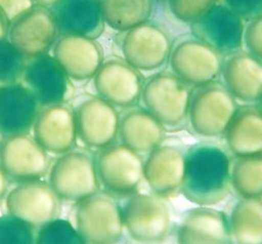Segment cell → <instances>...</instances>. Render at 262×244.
Here are the masks:
<instances>
[{
	"mask_svg": "<svg viewBox=\"0 0 262 244\" xmlns=\"http://www.w3.org/2000/svg\"><path fill=\"white\" fill-rule=\"evenodd\" d=\"M230 160L212 144H199L185 154L183 195L201 206L215 205L226 198L230 187Z\"/></svg>",
	"mask_w": 262,
	"mask_h": 244,
	"instance_id": "obj_1",
	"label": "cell"
},
{
	"mask_svg": "<svg viewBox=\"0 0 262 244\" xmlns=\"http://www.w3.org/2000/svg\"><path fill=\"white\" fill-rule=\"evenodd\" d=\"M74 227L83 243H116L124 231L122 208L114 196L98 191L76 202Z\"/></svg>",
	"mask_w": 262,
	"mask_h": 244,
	"instance_id": "obj_2",
	"label": "cell"
},
{
	"mask_svg": "<svg viewBox=\"0 0 262 244\" xmlns=\"http://www.w3.org/2000/svg\"><path fill=\"white\" fill-rule=\"evenodd\" d=\"M236 109V99L215 80L191 89L187 119L198 135L217 137L224 134Z\"/></svg>",
	"mask_w": 262,
	"mask_h": 244,
	"instance_id": "obj_3",
	"label": "cell"
},
{
	"mask_svg": "<svg viewBox=\"0 0 262 244\" xmlns=\"http://www.w3.org/2000/svg\"><path fill=\"white\" fill-rule=\"evenodd\" d=\"M48 184L60 201L78 202L99 190L94 156L82 149H72L54 160Z\"/></svg>",
	"mask_w": 262,
	"mask_h": 244,
	"instance_id": "obj_4",
	"label": "cell"
},
{
	"mask_svg": "<svg viewBox=\"0 0 262 244\" xmlns=\"http://www.w3.org/2000/svg\"><path fill=\"white\" fill-rule=\"evenodd\" d=\"M99 187L112 196H130L143 178V162L139 154L123 144L114 143L94 156Z\"/></svg>",
	"mask_w": 262,
	"mask_h": 244,
	"instance_id": "obj_5",
	"label": "cell"
},
{
	"mask_svg": "<svg viewBox=\"0 0 262 244\" xmlns=\"http://www.w3.org/2000/svg\"><path fill=\"white\" fill-rule=\"evenodd\" d=\"M168 62L175 76L195 87L218 78L223 55L191 34L180 37L172 44Z\"/></svg>",
	"mask_w": 262,
	"mask_h": 244,
	"instance_id": "obj_6",
	"label": "cell"
},
{
	"mask_svg": "<svg viewBox=\"0 0 262 244\" xmlns=\"http://www.w3.org/2000/svg\"><path fill=\"white\" fill-rule=\"evenodd\" d=\"M191 88L172 72L151 76L143 84L141 100L144 109L166 127H176L187 119Z\"/></svg>",
	"mask_w": 262,
	"mask_h": 244,
	"instance_id": "obj_7",
	"label": "cell"
},
{
	"mask_svg": "<svg viewBox=\"0 0 262 244\" xmlns=\"http://www.w3.org/2000/svg\"><path fill=\"white\" fill-rule=\"evenodd\" d=\"M71 107L77 138L84 146L99 150L115 141L120 122L116 107L98 95L89 94L78 95Z\"/></svg>",
	"mask_w": 262,
	"mask_h": 244,
	"instance_id": "obj_8",
	"label": "cell"
},
{
	"mask_svg": "<svg viewBox=\"0 0 262 244\" xmlns=\"http://www.w3.org/2000/svg\"><path fill=\"white\" fill-rule=\"evenodd\" d=\"M122 214L124 229L137 242H162L170 232V209L163 197L156 194L130 195Z\"/></svg>",
	"mask_w": 262,
	"mask_h": 244,
	"instance_id": "obj_9",
	"label": "cell"
},
{
	"mask_svg": "<svg viewBox=\"0 0 262 244\" xmlns=\"http://www.w3.org/2000/svg\"><path fill=\"white\" fill-rule=\"evenodd\" d=\"M172 40L167 30L150 19L124 32L123 58L139 72L156 71L168 62Z\"/></svg>",
	"mask_w": 262,
	"mask_h": 244,
	"instance_id": "obj_10",
	"label": "cell"
},
{
	"mask_svg": "<svg viewBox=\"0 0 262 244\" xmlns=\"http://www.w3.org/2000/svg\"><path fill=\"white\" fill-rule=\"evenodd\" d=\"M58 35L50 8L33 4L10 21L7 39L28 58L48 53Z\"/></svg>",
	"mask_w": 262,
	"mask_h": 244,
	"instance_id": "obj_11",
	"label": "cell"
},
{
	"mask_svg": "<svg viewBox=\"0 0 262 244\" xmlns=\"http://www.w3.org/2000/svg\"><path fill=\"white\" fill-rule=\"evenodd\" d=\"M19 82L41 107L67 103L75 91L72 79L49 53L28 57Z\"/></svg>",
	"mask_w": 262,
	"mask_h": 244,
	"instance_id": "obj_12",
	"label": "cell"
},
{
	"mask_svg": "<svg viewBox=\"0 0 262 244\" xmlns=\"http://www.w3.org/2000/svg\"><path fill=\"white\" fill-rule=\"evenodd\" d=\"M143 84L141 72L118 56L103 58L93 76L97 95L119 108L135 106L141 97Z\"/></svg>",
	"mask_w": 262,
	"mask_h": 244,
	"instance_id": "obj_13",
	"label": "cell"
},
{
	"mask_svg": "<svg viewBox=\"0 0 262 244\" xmlns=\"http://www.w3.org/2000/svg\"><path fill=\"white\" fill-rule=\"evenodd\" d=\"M59 201L48 182L34 179L17 182L7 194L5 206L7 213L38 229L57 216Z\"/></svg>",
	"mask_w": 262,
	"mask_h": 244,
	"instance_id": "obj_14",
	"label": "cell"
},
{
	"mask_svg": "<svg viewBox=\"0 0 262 244\" xmlns=\"http://www.w3.org/2000/svg\"><path fill=\"white\" fill-rule=\"evenodd\" d=\"M0 166L9 181L40 179L49 170L48 153L28 134L3 137Z\"/></svg>",
	"mask_w": 262,
	"mask_h": 244,
	"instance_id": "obj_15",
	"label": "cell"
},
{
	"mask_svg": "<svg viewBox=\"0 0 262 244\" xmlns=\"http://www.w3.org/2000/svg\"><path fill=\"white\" fill-rule=\"evenodd\" d=\"M244 29L245 22L221 0L190 24L191 34L223 56L242 49Z\"/></svg>",
	"mask_w": 262,
	"mask_h": 244,
	"instance_id": "obj_16",
	"label": "cell"
},
{
	"mask_svg": "<svg viewBox=\"0 0 262 244\" xmlns=\"http://www.w3.org/2000/svg\"><path fill=\"white\" fill-rule=\"evenodd\" d=\"M51 50L52 56L75 81L93 78L103 60L100 44L83 35H58Z\"/></svg>",
	"mask_w": 262,
	"mask_h": 244,
	"instance_id": "obj_17",
	"label": "cell"
},
{
	"mask_svg": "<svg viewBox=\"0 0 262 244\" xmlns=\"http://www.w3.org/2000/svg\"><path fill=\"white\" fill-rule=\"evenodd\" d=\"M32 129L33 137L47 153L60 155L76 145L74 113L66 103L41 107Z\"/></svg>",
	"mask_w": 262,
	"mask_h": 244,
	"instance_id": "obj_18",
	"label": "cell"
},
{
	"mask_svg": "<svg viewBox=\"0 0 262 244\" xmlns=\"http://www.w3.org/2000/svg\"><path fill=\"white\" fill-rule=\"evenodd\" d=\"M185 172V155L174 146L159 145L143 163V178L154 194L169 197L181 191Z\"/></svg>",
	"mask_w": 262,
	"mask_h": 244,
	"instance_id": "obj_19",
	"label": "cell"
},
{
	"mask_svg": "<svg viewBox=\"0 0 262 244\" xmlns=\"http://www.w3.org/2000/svg\"><path fill=\"white\" fill-rule=\"evenodd\" d=\"M224 56L220 73L224 86L237 100L258 101L262 95V60L242 49Z\"/></svg>",
	"mask_w": 262,
	"mask_h": 244,
	"instance_id": "obj_20",
	"label": "cell"
},
{
	"mask_svg": "<svg viewBox=\"0 0 262 244\" xmlns=\"http://www.w3.org/2000/svg\"><path fill=\"white\" fill-rule=\"evenodd\" d=\"M41 105L20 83L0 87V133L3 137L28 134Z\"/></svg>",
	"mask_w": 262,
	"mask_h": 244,
	"instance_id": "obj_21",
	"label": "cell"
},
{
	"mask_svg": "<svg viewBox=\"0 0 262 244\" xmlns=\"http://www.w3.org/2000/svg\"><path fill=\"white\" fill-rule=\"evenodd\" d=\"M59 35L96 39L104 30L100 0H56L50 7Z\"/></svg>",
	"mask_w": 262,
	"mask_h": 244,
	"instance_id": "obj_22",
	"label": "cell"
},
{
	"mask_svg": "<svg viewBox=\"0 0 262 244\" xmlns=\"http://www.w3.org/2000/svg\"><path fill=\"white\" fill-rule=\"evenodd\" d=\"M230 240L226 215L204 206L189 210L177 233V241L182 244H224Z\"/></svg>",
	"mask_w": 262,
	"mask_h": 244,
	"instance_id": "obj_23",
	"label": "cell"
},
{
	"mask_svg": "<svg viewBox=\"0 0 262 244\" xmlns=\"http://www.w3.org/2000/svg\"><path fill=\"white\" fill-rule=\"evenodd\" d=\"M164 134L163 124L146 109H131L120 117L118 135L121 144L138 154H148L161 145Z\"/></svg>",
	"mask_w": 262,
	"mask_h": 244,
	"instance_id": "obj_24",
	"label": "cell"
},
{
	"mask_svg": "<svg viewBox=\"0 0 262 244\" xmlns=\"http://www.w3.org/2000/svg\"><path fill=\"white\" fill-rule=\"evenodd\" d=\"M227 148L235 156L262 152V111L259 107L236 109L225 132Z\"/></svg>",
	"mask_w": 262,
	"mask_h": 244,
	"instance_id": "obj_25",
	"label": "cell"
},
{
	"mask_svg": "<svg viewBox=\"0 0 262 244\" xmlns=\"http://www.w3.org/2000/svg\"><path fill=\"white\" fill-rule=\"evenodd\" d=\"M231 241L238 244H262V200L243 197L228 218Z\"/></svg>",
	"mask_w": 262,
	"mask_h": 244,
	"instance_id": "obj_26",
	"label": "cell"
},
{
	"mask_svg": "<svg viewBox=\"0 0 262 244\" xmlns=\"http://www.w3.org/2000/svg\"><path fill=\"white\" fill-rule=\"evenodd\" d=\"M156 0H100L104 24L119 32L150 19Z\"/></svg>",
	"mask_w": 262,
	"mask_h": 244,
	"instance_id": "obj_27",
	"label": "cell"
},
{
	"mask_svg": "<svg viewBox=\"0 0 262 244\" xmlns=\"http://www.w3.org/2000/svg\"><path fill=\"white\" fill-rule=\"evenodd\" d=\"M230 185L241 197L262 196V152L237 157L230 167Z\"/></svg>",
	"mask_w": 262,
	"mask_h": 244,
	"instance_id": "obj_28",
	"label": "cell"
},
{
	"mask_svg": "<svg viewBox=\"0 0 262 244\" xmlns=\"http://www.w3.org/2000/svg\"><path fill=\"white\" fill-rule=\"evenodd\" d=\"M36 243L39 244H79L83 243L74 225L61 218H53L38 228Z\"/></svg>",
	"mask_w": 262,
	"mask_h": 244,
	"instance_id": "obj_29",
	"label": "cell"
},
{
	"mask_svg": "<svg viewBox=\"0 0 262 244\" xmlns=\"http://www.w3.org/2000/svg\"><path fill=\"white\" fill-rule=\"evenodd\" d=\"M26 60L8 39L0 40V87L20 81Z\"/></svg>",
	"mask_w": 262,
	"mask_h": 244,
	"instance_id": "obj_30",
	"label": "cell"
},
{
	"mask_svg": "<svg viewBox=\"0 0 262 244\" xmlns=\"http://www.w3.org/2000/svg\"><path fill=\"white\" fill-rule=\"evenodd\" d=\"M36 243L35 228L7 213L0 216V244Z\"/></svg>",
	"mask_w": 262,
	"mask_h": 244,
	"instance_id": "obj_31",
	"label": "cell"
},
{
	"mask_svg": "<svg viewBox=\"0 0 262 244\" xmlns=\"http://www.w3.org/2000/svg\"><path fill=\"white\" fill-rule=\"evenodd\" d=\"M220 0H165L170 14L183 24H192Z\"/></svg>",
	"mask_w": 262,
	"mask_h": 244,
	"instance_id": "obj_32",
	"label": "cell"
},
{
	"mask_svg": "<svg viewBox=\"0 0 262 244\" xmlns=\"http://www.w3.org/2000/svg\"><path fill=\"white\" fill-rule=\"evenodd\" d=\"M246 23L243 46L248 52L262 60V15Z\"/></svg>",
	"mask_w": 262,
	"mask_h": 244,
	"instance_id": "obj_33",
	"label": "cell"
},
{
	"mask_svg": "<svg viewBox=\"0 0 262 244\" xmlns=\"http://www.w3.org/2000/svg\"><path fill=\"white\" fill-rule=\"evenodd\" d=\"M244 22L262 15V0H221Z\"/></svg>",
	"mask_w": 262,
	"mask_h": 244,
	"instance_id": "obj_34",
	"label": "cell"
},
{
	"mask_svg": "<svg viewBox=\"0 0 262 244\" xmlns=\"http://www.w3.org/2000/svg\"><path fill=\"white\" fill-rule=\"evenodd\" d=\"M34 4L32 0H0V8L9 22Z\"/></svg>",
	"mask_w": 262,
	"mask_h": 244,
	"instance_id": "obj_35",
	"label": "cell"
},
{
	"mask_svg": "<svg viewBox=\"0 0 262 244\" xmlns=\"http://www.w3.org/2000/svg\"><path fill=\"white\" fill-rule=\"evenodd\" d=\"M9 23V19L7 18L3 10L0 8V40L7 39Z\"/></svg>",
	"mask_w": 262,
	"mask_h": 244,
	"instance_id": "obj_36",
	"label": "cell"
},
{
	"mask_svg": "<svg viewBox=\"0 0 262 244\" xmlns=\"http://www.w3.org/2000/svg\"><path fill=\"white\" fill-rule=\"evenodd\" d=\"M8 178L6 177L4 171L2 170L1 166H0V200L4 197V195L6 194L7 191V187H8Z\"/></svg>",
	"mask_w": 262,
	"mask_h": 244,
	"instance_id": "obj_37",
	"label": "cell"
},
{
	"mask_svg": "<svg viewBox=\"0 0 262 244\" xmlns=\"http://www.w3.org/2000/svg\"><path fill=\"white\" fill-rule=\"evenodd\" d=\"M32 1L34 2V4H38V5L50 8L56 0H32Z\"/></svg>",
	"mask_w": 262,
	"mask_h": 244,
	"instance_id": "obj_38",
	"label": "cell"
},
{
	"mask_svg": "<svg viewBox=\"0 0 262 244\" xmlns=\"http://www.w3.org/2000/svg\"><path fill=\"white\" fill-rule=\"evenodd\" d=\"M260 104H259V108L261 109V111H262V95H261V97L259 98V100H258Z\"/></svg>",
	"mask_w": 262,
	"mask_h": 244,
	"instance_id": "obj_39",
	"label": "cell"
},
{
	"mask_svg": "<svg viewBox=\"0 0 262 244\" xmlns=\"http://www.w3.org/2000/svg\"><path fill=\"white\" fill-rule=\"evenodd\" d=\"M2 140H3V136H2V134L0 133V146H1V144H2Z\"/></svg>",
	"mask_w": 262,
	"mask_h": 244,
	"instance_id": "obj_40",
	"label": "cell"
},
{
	"mask_svg": "<svg viewBox=\"0 0 262 244\" xmlns=\"http://www.w3.org/2000/svg\"><path fill=\"white\" fill-rule=\"evenodd\" d=\"M159 1H165V0H159Z\"/></svg>",
	"mask_w": 262,
	"mask_h": 244,
	"instance_id": "obj_41",
	"label": "cell"
}]
</instances>
